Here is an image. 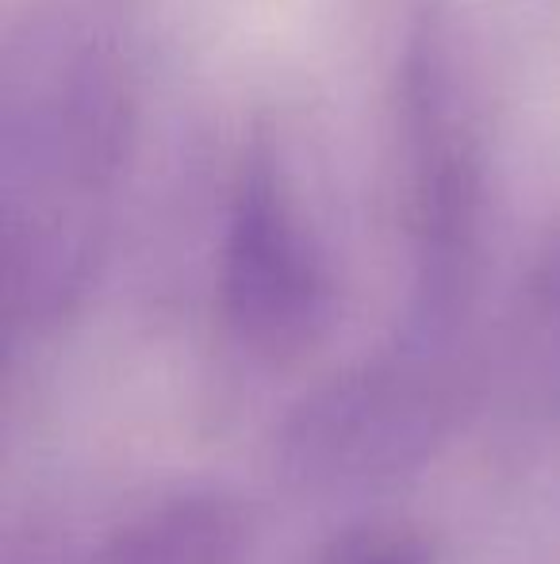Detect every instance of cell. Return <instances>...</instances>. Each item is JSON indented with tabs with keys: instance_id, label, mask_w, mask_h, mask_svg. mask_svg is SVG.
Here are the masks:
<instances>
[{
	"instance_id": "cell-1",
	"label": "cell",
	"mask_w": 560,
	"mask_h": 564,
	"mask_svg": "<svg viewBox=\"0 0 560 564\" xmlns=\"http://www.w3.org/2000/svg\"><path fill=\"white\" fill-rule=\"evenodd\" d=\"M457 411L449 361L404 346L334 377L296 403L281 431V465L311 491L384 488L415 473Z\"/></svg>"
},
{
	"instance_id": "cell-2",
	"label": "cell",
	"mask_w": 560,
	"mask_h": 564,
	"mask_svg": "<svg viewBox=\"0 0 560 564\" xmlns=\"http://www.w3.org/2000/svg\"><path fill=\"white\" fill-rule=\"evenodd\" d=\"M223 315L242 349L277 365L319 346L334 319L322 253L299 227L265 150H250L231 200Z\"/></svg>"
},
{
	"instance_id": "cell-3",
	"label": "cell",
	"mask_w": 560,
	"mask_h": 564,
	"mask_svg": "<svg viewBox=\"0 0 560 564\" xmlns=\"http://www.w3.org/2000/svg\"><path fill=\"white\" fill-rule=\"evenodd\" d=\"M250 519L231 496L173 491L131 511L100 538L28 564H246Z\"/></svg>"
},
{
	"instance_id": "cell-4",
	"label": "cell",
	"mask_w": 560,
	"mask_h": 564,
	"mask_svg": "<svg viewBox=\"0 0 560 564\" xmlns=\"http://www.w3.org/2000/svg\"><path fill=\"white\" fill-rule=\"evenodd\" d=\"M510 400L541 419H560V238L534 261L503 338Z\"/></svg>"
},
{
	"instance_id": "cell-5",
	"label": "cell",
	"mask_w": 560,
	"mask_h": 564,
	"mask_svg": "<svg viewBox=\"0 0 560 564\" xmlns=\"http://www.w3.org/2000/svg\"><path fill=\"white\" fill-rule=\"evenodd\" d=\"M342 564H433V550L419 538H384V542L345 557Z\"/></svg>"
}]
</instances>
